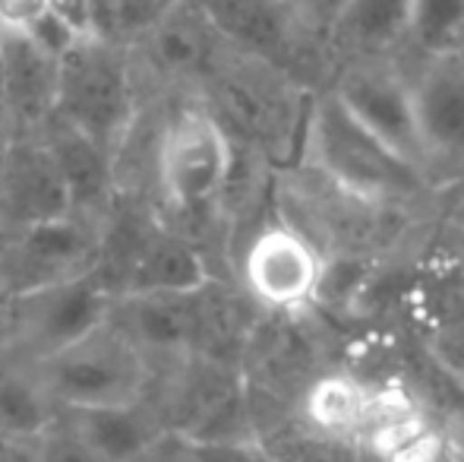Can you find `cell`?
Here are the masks:
<instances>
[{"instance_id":"1","label":"cell","mask_w":464,"mask_h":462,"mask_svg":"<svg viewBox=\"0 0 464 462\" xmlns=\"http://www.w3.org/2000/svg\"><path fill=\"white\" fill-rule=\"evenodd\" d=\"M297 165L316 172L351 197L411 216H420V210L440 191L427 168L385 146L357 117L348 114V108L329 89H316L310 99Z\"/></svg>"},{"instance_id":"2","label":"cell","mask_w":464,"mask_h":462,"mask_svg":"<svg viewBox=\"0 0 464 462\" xmlns=\"http://www.w3.org/2000/svg\"><path fill=\"white\" fill-rule=\"evenodd\" d=\"M208 93V114L231 133L234 143L256 149L272 165H287L300 159V140L316 89H306L291 74L221 48L208 74L202 76Z\"/></svg>"},{"instance_id":"3","label":"cell","mask_w":464,"mask_h":462,"mask_svg":"<svg viewBox=\"0 0 464 462\" xmlns=\"http://www.w3.org/2000/svg\"><path fill=\"white\" fill-rule=\"evenodd\" d=\"M278 219L323 257H392L404 251L411 225H417L411 212L351 197L304 165L278 184Z\"/></svg>"},{"instance_id":"4","label":"cell","mask_w":464,"mask_h":462,"mask_svg":"<svg viewBox=\"0 0 464 462\" xmlns=\"http://www.w3.org/2000/svg\"><path fill=\"white\" fill-rule=\"evenodd\" d=\"M133 64L123 44L86 35L61 57L54 121L117 152V143L133 123Z\"/></svg>"},{"instance_id":"5","label":"cell","mask_w":464,"mask_h":462,"mask_svg":"<svg viewBox=\"0 0 464 462\" xmlns=\"http://www.w3.org/2000/svg\"><path fill=\"white\" fill-rule=\"evenodd\" d=\"M32 364L57 408L133 406L142 402L149 380L146 355L111 320Z\"/></svg>"},{"instance_id":"6","label":"cell","mask_w":464,"mask_h":462,"mask_svg":"<svg viewBox=\"0 0 464 462\" xmlns=\"http://www.w3.org/2000/svg\"><path fill=\"white\" fill-rule=\"evenodd\" d=\"M218 42L240 54L259 57L272 67L291 74L313 89L316 74L323 76L332 54L285 0H193Z\"/></svg>"},{"instance_id":"7","label":"cell","mask_w":464,"mask_h":462,"mask_svg":"<svg viewBox=\"0 0 464 462\" xmlns=\"http://www.w3.org/2000/svg\"><path fill=\"white\" fill-rule=\"evenodd\" d=\"M234 165V140L208 108H184L159 143V184L180 212L218 203Z\"/></svg>"},{"instance_id":"8","label":"cell","mask_w":464,"mask_h":462,"mask_svg":"<svg viewBox=\"0 0 464 462\" xmlns=\"http://www.w3.org/2000/svg\"><path fill=\"white\" fill-rule=\"evenodd\" d=\"M111 304L114 289L98 276V270L44 285L29 295L6 298L10 339L23 342L32 351V361H38L108 323Z\"/></svg>"},{"instance_id":"9","label":"cell","mask_w":464,"mask_h":462,"mask_svg":"<svg viewBox=\"0 0 464 462\" xmlns=\"http://www.w3.org/2000/svg\"><path fill=\"white\" fill-rule=\"evenodd\" d=\"M319 276L323 253L281 219L259 225L240 257L246 298L272 317L313 314Z\"/></svg>"},{"instance_id":"10","label":"cell","mask_w":464,"mask_h":462,"mask_svg":"<svg viewBox=\"0 0 464 462\" xmlns=\"http://www.w3.org/2000/svg\"><path fill=\"white\" fill-rule=\"evenodd\" d=\"M102 244L86 216H63L51 222L10 229L0 251V298L29 295L44 285L98 270Z\"/></svg>"},{"instance_id":"11","label":"cell","mask_w":464,"mask_h":462,"mask_svg":"<svg viewBox=\"0 0 464 462\" xmlns=\"http://www.w3.org/2000/svg\"><path fill=\"white\" fill-rule=\"evenodd\" d=\"M323 89H329L348 108V114L357 117L385 146H392L398 155L427 168L414 93H411V76H404L395 61L335 64V70H332L329 83Z\"/></svg>"},{"instance_id":"12","label":"cell","mask_w":464,"mask_h":462,"mask_svg":"<svg viewBox=\"0 0 464 462\" xmlns=\"http://www.w3.org/2000/svg\"><path fill=\"white\" fill-rule=\"evenodd\" d=\"M417 123L427 172L440 184V174L464 178V61L430 57L411 76Z\"/></svg>"},{"instance_id":"13","label":"cell","mask_w":464,"mask_h":462,"mask_svg":"<svg viewBox=\"0 0 464 462\" xmlns=\"http://www.w3.org/2000/svg\"><path fill=\"white\" fill-rule=\"evenodd\" d=\"M73 216L70 193L44 140H10L0 172V219L10 229Z\"/></svg>"},{"instance_id":"14","label":"cell","mask_w":464,"mask_h":462,"mask_svg":"<svg viewBox=\"0 0 464 462\" xmlns=\"http://www.w3.org/2000/svg\"><path fill=\"white\" fill-rule=\"evenodd\" d=\"M108 320L142 355L193 358L202 336V289L189 295H117Z\"/></svg>"},{"instance_id":"15","label":"cell","mask_w":464,"mask_h":462,"mask_svg":"<svg viewBox=\"0 0 464 462\" xmlns=\"http://www.w3.org/2000/svg\"><path fill=\"white\" fill-rule=\"evenodd\" d=\"M0 76H4V117L23 127L51 123L61 61L38 48L25 29L0 25Z\"/></svg>"},{"instance_id":"16","label":"cell","mask_w":464,"mask_h":462,"mask_svg":"<svg viewBox=\"0 0 464 462\" xmlns=\"http://www.w3.org/2000/svg\"><path fill=\"white\" fill-rule=\"evenodd\" d=\"M133 44L142 51L149 70L165 80H202L225 48L193 0H174Z\"/></svg>"},{"instance_id":"17","label":"cell","mask_w":464,"mask_h":462,"mask_svg":"<svg viewBox=\"0 0 464 462\" xmlns=\"http://www.w3.org/2000/svg\"><path fill=\"white\" fill-rule=\"evenodd\" d=\"M411 0H348L325 35L332 61H395L408 44Z\"/></svg>"},{"instance_id":"18","label":"cell","mask_w":464,"mask_h":462,"mask_svg":"<svg viewBox=\"0 0 464 462\" xmlns=\"http://www.w3.org/2000/svg\"><path fill=\"white\" fill-rule=\"evenodd\" d=\"M208 282V260L193 241L174 231H149L136 244L117 295H189Z\"/></svg>"},{"instance_id":"19","label":"cell","mask_w":464,"mask_h":462,"mask_svg":"<svg viewBox=\"0 0 464 462\" xmlns=\"http://www.w3.org/2000/svg\"><path fill=\"white\" fill-rule=\"evenodd\" d=\"M372 406V383L351 370H323L304 389L297 408V421L310 434L335 444L357 447L367 434Z\"/></svg>"},{"instance_id":"20","label":"cell","mask_w":464,"mask_h":462,"mask_svg":"<svg viewBox=\"0 0 464 462\" xmlns=\"http://www.w3.org/2000/svg\"><path fill=\"white\" fill-rule=\"evenodd\" d=\"M44 143H48L51 155H54L63 184H67L73 212L89 219L111 197V187H114V152H108L95 140H89L86 133L54 121V117H51Z\"/></svg>"},{"instance_id":"21","label":"cell","mask_w":464,"mask_h":462,"mask_svg":"<svg viewBox=\"0 0 464 462\" xmlns=\"http://www.w3.org/2000/svg\"><path fill=\"white\" fill-rule=\"evenodd\" d=\"M63 421L108 462H133L161 440V428L152 415L133 406H102V408H61Z\"/></svg>"},{"instance_id":"22","label":"cell","mask_w":464,"mask_h":462,"mask_svg":"<svg viewBox=\"0 0 464 462\" xmlns=\"http://www.w3.org/2000/svg\"><path fill=\"white\" fill-rule=\"evenodd\" d=\"M57 412L61 408L38 380L35 364L19 368V364L0 361V434L6 440L32 444L54 425Z\"/></svg>"},{"instance_id":"23","label":"cell","mask_w":464,"mask_h":462,"mask_svg":"<svg viewBox=\"0 0 464 462\" xmlns=\"http://www.w3.org/2000/svg\"><path fill=\"white\" fill-rule=\"evenodd\" d=\"M408 44L430 57H452L464 51V0H411Z\"/></svg>"},{"instance_id":"24","label":"cell","mask_w":464,"mask_h":462,"mask_svg":"<svg viewBox=\"0 0 464 462\" xmlns=\"http://www.w3.org/2000/svg\"><path fill=\"white\" fill-rule=\"evenodd\" d=\"M38 453V462H108L102 459L73 428L63 421V415L57 412V421L42 434V437L32 440Z\"/></svg>"},{"instance_id":"25","label":"cell","mask_w":464,"mask_h":462,"mask_svg":"<svg viewBox=\"0 0 464 462\" xmlns=\"http://www.w3.org/2000/svg\"><path fill=\"white\" fill-rule=\"evenodd\" d=\"M25 32H29V38L38 44V48L48 51V54L57 57V61H61L63 54H70V51L86 38L73 23H67V19H63L61 13L51 10V6L38 19H32V23L25 25Z\"/></svg>"},{"instance_id":"26","label":"cell","mask_w":464,"mask_h":462,"mask_svg":"<svg viewBox=\"0 0 464 462\" xmlns=\"http://www.w3.org/2000/svg\"><path fill=\"white\" fill-rule=\"evenodd\" d=\"M423 349L430 351L436 364L446 370L452 380L464 383V317H459L449 327L423 336Z\"/></svg>"},{"instance_id":"27","label":"cell","mask_w":464,"mask_h":462,"mask_svg":"<svg viewBox=\"0 0 464 462\" xmlns=\"http://www.w3.org/2000/svg\"><path fill=\"white\" fill-rule=\"evenodd\" d=\"M187 462H272L259 440L253 444H189L180 437Z\"/></svg>"},{"instance_id":"28","label":"cell","mask_w":464,"mask_h":462,"mask_svg":"<svg viewBox=\"0 0 464 462\" xmlns=\"http://www.w3.org/2000/svg\"><path fill=\"white\" fill-rule=\"evenodd\" d=\"M285 4L291 6L294 16H297L300 23L313 32V35L325 42L332 23L338 19V13L344 10V4H348V0H285Z\"/></svg>"},{"instance_id":"29","label":"cell","mask_w":464,"mask_h":462,"mask_svg":"<svg viewBox=\"0 0 464 462\" xmlns=\"http://www.w3.org/2000/svg\"><path fill=\"white\" fill-rule=\"evenodd\" d=\"M51 6V0H0V25L25 29L32 19H38Z\"/></svg>"},{"instance_id":"30","label":"cell","mask_w":464,"mask_h":462,"mask_svg":"<svg viewBox=\"0 0 464 462\" xmlns=\"http://www.w3.org/2000/svg\"><path fill=\"white\" fill-rule=\"evenodd\" d=\"M442 225H452V229L464 231V187L459 193H452V197L446 200V206H442Z\"/></svg>"},{"instance_id":"31","label":"cell","mask_w":464,"mask_h":462,"mask_svg":"<svg viewBox=\"0 0 464 462\" xmlns=\"http://www.w3.org/2000/svg\"><path fill=\"white\" fill-rule=\"evenodd\" d=\"M0 462H38V453L32 444H19V440H10L0 453Z\"/></svg>"},{"instance_id":"32","label":"cell","mask_w":464,"mask_h":462,"mask_svg":"<svg viewBox=\"0 0 464 462\" xmlns=\"http://www.w3.org/2000/svg\"><path fill=\"white\" fill-rule=\"evenodd\" d=\"M436 238H440L446 247H452V251L464 260V231H459V229H452V225H442V222H440V229H436Z\"/></svg>"},{"instance_id":"33","label":"cell","mask_w":464,"mask_h":462,"mask_svg":"<svg viewBox=\"0 0 464 462\" xmlns=\"http://www.w3.org/2000/svg\"><path fill=\"white\" fill-rule=\"evenodd\" d=\"M6 342H10V323H6V301L0 298V355H4Z\"/></svg>"},{"instance_id":"34","label":"cell","mask_w":464,"mask_h":462,"mask_svg":"<svg viewBox=\"0 0 464 462\" xmlns=\"http://www.w3.org/2000/svg\"><path fill=\"white\" fill-rule=\"evenodd\" d=\"M0 114H4V76H0Z\"/></svg>"},{"instance_id":"35","label":"cell","mask_w":464,"mask_h":462,"mask_svg":"<svg viewBox=\"0 0 464 462\" xmlns=\"http://www.w3.org/2000/svg\"><path fill=\"white\" fill-rule=\"evenodd\" d=\"M4 146L6 143H0V172H4Z\"/></svg>"},{"instance_id":"36","label":"cell","mask_w":464,"mask_h":462,"mask_svg":"<svg viewBox=\"0 0 464 462\" xmlns=\"http://www.w3.org/2000/svg\"><path fill=\"white\" fill-rule=\"evenodd\" d=\"M6 444H10V440H6L4 434H0V453H4V447H6Z\"/></svg>"},{"instance_id":"37","label":"cell","mask_w":464,"mask_h":462,"mask_svg":"<svg viewBox=\"0 0 464 462\" xmlns=\"http://www.w3.org/2000/svg\"><path fill=\"white\" fill-rule=\"evenodd\" d=\"M459 57H461V61H464V51H461V54H459Z\"/></svg>"}]
</instances>
